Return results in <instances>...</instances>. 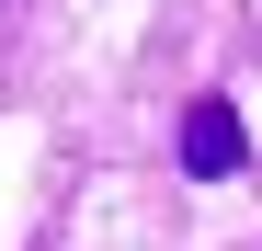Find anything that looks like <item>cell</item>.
<instances>
[{
  "mask_svg": "<svg viewBox=\"0 0 262 251\" xmlns=\"http://www.w3.org/2000/svg\"><path fill=\"white\" fill-rule=\"evenodd\" d=\"M239 160H251V137H239V114H228V103L205 92V103L183 114V172H194V183H228Z\"/></svg>",
  "mask_w": 262,
  "mask_h": 251,
  "instance_id": "1",
  "label": "cell"
}]
</instances>
